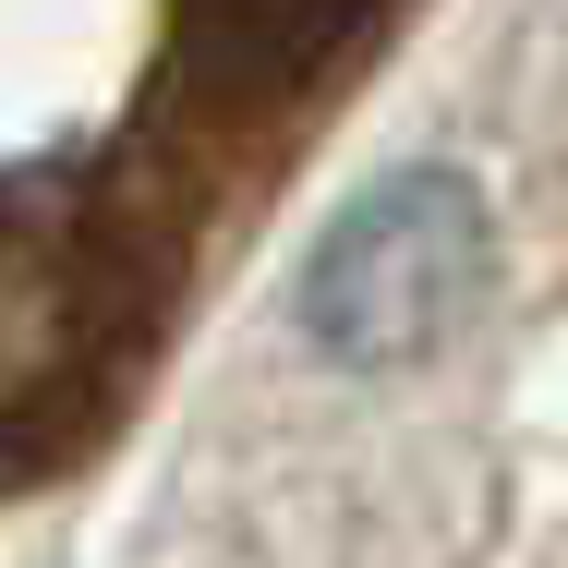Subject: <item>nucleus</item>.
<instances>
[{
  "mask_svg": "<svg viewBox=\"0 0 568 568\" xmlns=\"http://www.w3.org/2000/svg\"><path fill=\"white\" fill-rule=\"evenodd\" d=\"M412 0H0V448L73 424Z\"/></svg>",
  "mask_w": 568,
  "mask_h": 568,
  "instance_id": "nucleus-1",
  "label": "nucleus"
}]
</instances>
